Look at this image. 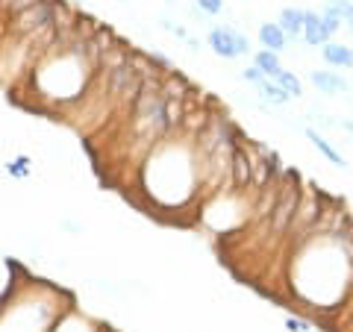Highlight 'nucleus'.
Returning a JSON list of instances; mask_svg holds the SVG:
<instances>
[{
    "label": "nucleus",
    "instance_id": "obj_1",
    "mask_svg": "<svg viewBox=\"0 0 353 332\" xmlns=\"http://www.w3.org/2000/svg\"><path fill=\"white\" fill-rule=\"evenodd\" d=\"M297 206H301V188H297V176L294 174H285L283 180H280L277 200H274L271 218H268V232H271L274 238H283V236H289V232H292Z\"/></svg>",
    "mask_w": 353,
    "mask_h": 332
},
{
    "label": "nucleus",
    "instance_id": "obj_2",
    "mask_svg": "<svg viewBox=\"0 0 353 332\" xmlns=\"http://www.w3.org/2000/svg\"><path fill=\"white\" fill-rule=\"evenodd\" d=\"M209 50L215 53V56L221 59H239L245 56V53L250 50V39L245 36V32H239L236 27H215L209 30Z\"/></svg>",
    "mask_w": 353,
    "mask_h": 332
},
{
    "label": "nucleus",
    "instance_id": "obj_3",
    "mask_svg": "<svg viewBox=\"0 0 353 332\" xmlns=\"http://www.w3.org/2000/svg\"><path fill=\"white\" fill-rule=\"evenodd\" d=\"M53 0H41V3L24 9V12L18 15H9L12 18V24H9V30H12V36H30V32H39L44 27H53Z\"/></svg>",
    "mask_w": 353,
    "mask_h": 332
},
{
    "label": "nucleus",
    "instance_id": "obj_4",
    "mask_svg": "<svg viewBox=\"0 0 353 332\" xmlns=\"http://www.w3.org/2000/svg\"><path fill=\"white\" fill-rule=\"evenodd\" d=\"M303 41L309 44V48H324L327 41H333L324 18L318 12H312V9H306V15H303Z\"/></svg>",
    "mask_w": 353,
    "mask_h": 332
},
{
    "label": "nucleus",
    "instance_id": "obj_5",
    "mask_svg": "<svg viewBox=\"0 0 353 332\" xmlns=\"http://www.w3.org/2000/svg\"><path fill=\"white\" fill-rule=\"evenodd\" d=\"M309 83H312L321 94H345L350 92V83L339 71H309Z\"/></svg>",
    "mask_w": 353,
    "mask_h": 332
},
{
    "label": "nucleus",
    "instance_id": "obj_6",
    "mask_svg": "<svg viewBox=\"0 0 353 332\" xmlns=\"http://www.w3.org/2000/svg\"><path fill=\"white\" fill-rule=\"evenodd\" d=\"M250 180H253V162H250V153L245 145H241V136H239L236 147H233V185L248 188Z\"/></svg>",
    "mask_w": 353,
    "mask_h": 332
},
{
    "label": "nucleus",
    "instance_id": "obj_7",
    "mask_svg": "<svg viewBox=\"0 0 353 332\" xmlns=\"http://www.w3.org/2000/svg\"><path fill=\"white\" fill-rule=\"evenodd\" d=\"M321 56L330 68H341V71H350L353 68V48L341 41H327L321 48Z\"/></svg>",
    "mask_w": 353,
    "mask_h": 332
},
{
    "label": "nucleus",
    "instance_id": "obj_8",
    "mask_svg": "<svg viewBox=\"0 0 353 332\" xmlns=\"http://www.w3.org/2000/svg\"><path fill=\"white\" fill-rule=\"evenodd\" d=\"M256 36H259V44H262L265 50H277V53H283V50H285V44H289V36L283 32V27L277 24V21H274V24H271V21L259 24V32H256Z\"/></svg>",
    "mask_w": 353,
    "mask_h": 332
},
{
    "label": "nucleus",
    "instance_id": "obj_9",
    "mask_svg": "<svg viewBox=\"0 0 353 332\" xmlns=\"http://www.w3.org/2000/svg\"><path fill=\"white\" fill-rule=\"evenodd\" d=\"M303 15H306V9H297V6H285L280 9V18H277V24L283 27V32L289 39H303Z\"/></svg>",
    "mask_w": 353,
    "mask_h": 332
},
{
    "label": "nucleus",
    "instance_id": "obj_10",
    "mask_svg": "<svg viewBox=\"0 0 353 332\" xmlns=\"http://www.w3.org/2000/svg\"><path fill=\"white\" fill-rule=\"evenodd\" d=\"M306 138L309 141H312V145H315V150L318 153H321V156L330 162V165H339V168H345V156H341V153L333 147V145H330V141L321 136V132H318V129H312V127H306Z\"/></svg>",
    "mask_w": 353,
    "mask_h": 332
},
{
    "label": "nucleus",
    "instance_id": "obj_11",
    "mask_svg": "<svg viewBox=\"0 0 353 332\" xmlns=\"http://www.w3.org/2000/svg\"><path fill=\"white\" fill-rule=\"evenodd\" d=\"M253 65H256V68L268 76V80H274V76H277L280 71H283V62H280V53L277 50H256V56H253Z\"/></svg>",
    "mask_w": 353,
    "mask_h": 332
},
{
    "label": "nucleus",
    "instance_id": "obj_12",
    "mask_svg": "<svg viewBox=\"0 0 353 332\" xmlns=\"http://www.w3.org/2000/svg\"><path fill=\"white\" fill-rule=\"evenodd\" d=\"M256 88H259V97H262V101L271 103V106H285V103L292 101V97L277 85V80H274V83H271V80H262Z\"/></svg>",
    "mask_w": 353,
    "mask_h": 332
},
{
    "label": "nucleus",
    "instance_id": "obj_13",
    "mask_svg": "<svg viewBox=\"0 0 353 332\" xmlns=\"http://www.w3.org/2000/svg\"><path fill=\"white\" fill-rule=\"evenodd\" d=\"M274 80H277V85H280L289 97H301V94H303V83H301V76H297L294 71H285V68H283L277 76H274Z\"/></svg>",
    "mask_w": 353,
    "mask_h": 332
},
{
    "label": "nucleus",
    "instance_id": "obj_14",
    "mask_svg": "<svg viewBox=\"0 0 353 332\" xmlns=\"http://www.w3.org/2000/svg\"><path fill=\"white\" fill-rule=\"evenodd\" d=\"M324 12L339 15V18L347 24V21L353 18V0H327V3H324Z\"/></svg>",
    "mask_w": 353,
    "mask_h": 332
},
{
    "label": "nucleus",
    "instance_id": "obj_15",
    "mask_svg": "<svg viewBox=\"0 0 353 332\" xmlns=\"http://www.w3.org/2000/svg\"><path fill=\"white\" fill-rule=\"evenodd\" d=\"M194 6L201 9L203 15H221L224 12V0H194Z\"/></svg>",
    "mask_w": 353,
    "mask_h": 332
},
{
    "label": "nucleus",
    "instance_id": "obj_16",
    "mask_svg": "<svg viewBox=\"0 0 353 332\" xmlns=\"http://www.w3.org/2000/svg\"><path fill=\"white\" fill-rule=\"evenodd\" d=\"M241 80H245V83H250V85H259L262 80H268V76H265V74L256 68V65H250V68H245V71H241Z\"/></svg>",
    "mask_w": 353,
    "mask_h": 332
},
{
    "label": "nucleus",
    "instance_id": "obj_17",
    "mask_svg": "<svg viewBox=\"0 0 353 332\" xmlns=\"http://www.w3.org/2000/svg\"><path fill=\"white\" fill-rule=\"evenodd\" d=\"M321 18H324V24H327V30H330V36H336V32L345 27V21H341L339 15H330V12H321Z\"/></svg>",
    "mask_w": 353,
    "mask_h": 332
},
{
    "label": "nucleus",
    "instance_id": "obj_18",
    "mask_svg": "<svg viewBox=\"0 0 353 332\" xmlns=\"http://www.w3.org/2000/svg\"><path fill=\"white\" fill-rule=\"evenodd\" d=\"M285 329L289 332H309V324L301 318H285Z\"/></svg>",
    "mask_w": 353,
    "mask_h": 332
},
{
    "label": "nucleus",
    "instance_id": "obj_19",
    "mask_svg": "<svg viewBox=\"0 0 353 332\" xmlns=\"http://www.w3.org/2000/svg\"><path fill=\"white\" fill-rule=\"evenodd\" d=\"M24 165H27V159L21 156V159H15V162H9V165H6V171H9V174H15V176H24V174H27Z\"/></svg>",
    "mask_w": 353,
    "mask_h": 332
},
{
    "label": "nucleus",
    "instance_id": "obj_20",
    "mask_svg": "<svg viewBox=\"0 0 353 332\" xmlns=\"http://www.w3.org/2000/svg\"><path fill=\"white\" fill-rule=\"evenodd\" d=\"M12 3H15V0H0V12L9 15V6H12Z\"/></svg>",
    "mask_w": 353,
    "mask_h": 332
},
{
    "label": "nucleus",
    "instance_id": "obj_21",
    "mask_svg": "<svg viewBox=\"0 0 353 332\" xmlns=\"http://www.w3.org/2000/svg\"><path fill=\"white\" fill-rule=\"evenodd\" d=\"M345 27H347V32H350V39H353V18L347 21V24H345Z\"/></svg>",
    "mask_w": 353,
    "mask_h": 332
},
{
    "label": "nucleus",
    "instance_id": "obj_22",
    "mask_svg": "<svg viewBox=\"0 0 353 332\" xmlns=\"http://www.w3.org/2000/svg\"><path fill=\"white\" fill-rule=\"evenodd\" d=\"M345 127H347V129H350V132H353V124H345Z\"/></svg>",
    "mask_w": 353,
    "mask_h": 332
}]
</instances>
